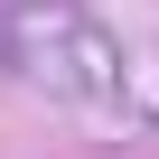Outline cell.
I'll list each match as a JSON object with an SVG mask.
<instances>
[{"instance_id": "6da1fadb", "label": "cell", "mask_w": 159, "mask_h": 159, "mask_svg": "<svg viewBox=\"0 0 159 159\" xmlns=\"http://www.w3.org/2000/svg\"><path fill=\"white\" fill-rule=\"evenodd\" d=\"M0 19H10V66L19 75H38L56 94H84V103L122 94V47L75 10V0H10Z\"/></svg>"}]
</instances>
